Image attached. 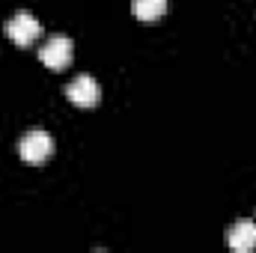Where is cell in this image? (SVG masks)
Segmentation results:
<instances>
[{"mask_svg": "<svg viewBox=\"0 0 256 253\" xmlns=\"http://www.w3.org/2000/svg\"><path fill=\"white\" fill-rule=\"evenodd\" d=\"M3 33L18 45V48H27V45H33L39 36H42V24H39V18L36 15H30V12H15L9 21H6V27H3Z\"/></svg>", "mask_w": 256, "mask_h": 253, "instance_id": "2", "label": "cell"}, {"mask_svg": "<svg viewBox=\"0 0 256 253\" xmlns=\"http://www.w3.org/2000/svg\"><path fill=\"white\" fill-rule=\"evenodd\" d=\"M226 242H230V248L236 253H250L256 248V224L254 220H238V224H232Z\"/></svg>", "mask_w": 256, "mask_h": 253, "instance_id": "5", "label": "cell"}, {"mask_svg": "<svg viewBox=\"0 0 256 253\" xmlns=\"http://www.w3.org/2000/svg\"><path fill=\"white\" fill-rule=\"evenodd\" d=\"M131 9L140 21H158L167 12V0H134Z\"/></svg>", "mask_w": 256, "mask_h": 253, "instance_id": "6", "label": "cell"}, {"mask_svg": "<svg viewBox=\"0 0 256 253\" xmlns=\"http://www.w3.org/2000/svg\"><path fill=\"white\" fill-rule=\"evenodd\" d=\"M39 60L54 68V72H63L66 66L72 63V39L63 36V33H54L42 48H39Z\"/></svg>", "mask_w": 256, "mask_h": 253, "instance_id": "4", "label": "cell"}, {"mask_svg": "<svg viewBox=\"0 0 256 253\" xmlns=\"http://www.w3.org/2000/svg\"><path fill=\"white\" fill-rule=\"evenodd\" d=\"M51 152H54V140L42 128H33V131L21 134V140H18V155L24 164H45L51 158Z\"/></svg>", "mask_w": 256, "mask_h": 253, "instance_id": "1", "label": "cell"}, {"mask_svg": "<svg viewBox=\"0 0 256 253\" xmlns=\"http://www.w3.org/2000/svg\"><path fill=\"white\" fill-rule=\"evenodd\" d=\"M66 98L78 108H96L102 98V86L92 74H78L68 86H66Z\"/></svg>", "mask_w": 256, "mask_h": 253, "instance_id": "3", "label": "cell"}]
</instances>
